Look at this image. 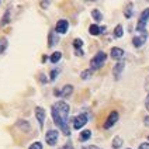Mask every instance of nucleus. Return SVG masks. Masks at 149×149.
<instances>
[{"mask_svg":"<svg viewBox=\"0 0 149 149\" xmlns=\"http://www.w3.org/2000/svg\"><path fill=\"white\" fill-rule=\"evenodd\" d=\"M146 40V34H141V35H136V37H134L132 38V44L135 48H141L142 45H143V42Z\"/></svg>","mask_w":149,"mask_h":149,"instance_id":"nucleus-11","label":"nucleus"},{"mask_svg":"<svg viewBox=\"0 0 149 149\" xmlns=\"http://www.w3.org/2000/svg\"><path fill=\"white\" fill-rule=\"evenodd\" d=\"M61 58H62V54L61 52H54L52 55H51V58H49V61H51V63H58L59 61H61Z\"/></svg>","mask_w":149,"mask_h":149,"instance_id":"nucleus-18","label":"nucleus"},{"mask_svg":"<svg viewBox=\"0 0 149 149\" xmlns=\"http://www.w3.org/2000/svg\"><path fill=\"white\" fill-rule=\"evenodd\" d=\"M91 16H93V18L96 20V21H101L103 20V14L100 13L97 8H94V10H91Z\"/></svg>","mask_w":149,"mask_h":149,"instance_id":"nucleus-20","label":"nucleus"},{"mask_svg":"<svg viewBox=\"0 0 149 149\" xmlns=\"http://www.w3.org/2000/svg\"><path fill=\"white\" fill-rule=\"evenodd\" d=\"M110 55H111V58L116 59V61H121V59L124 58V51L121 49V48H111V52H110Z\"/></svg>","mask_w":149,"mask_h":149,"instance_id":"nucleus-10","label":"nucleus"},{"mask_svg":"<svg viewBox=\"0 0 149 149\" xmlns=\"http://www.w3.org/2000/svg\"><path fill=\"white\" fill-rule=\"evenodd\" d=\"M149 20V8H145L143 11L141 13V16H139V21H138V24H136V31L141 34H146V23H148Z\"/></svg>","mask_w":149,"mask_h":149,"instance_id":"nucleus-3","label":"nucleus"},{"mask_svg":"<svg viewBox=\"0 0 149 149\" xmlns=\"http://www.w3.org/2000/svg\"><path fill=\"white\" fill-rule=\"evenodd\" d=\"M28 149H42V143L41 142H34L33 145H30Z\"/></svg>","mask_w":149,"mask_h":149,"instance_id":"nucleus-27","label":"nucleus"},{"mask_svg":"<svg viewBox=\"0 0 149 149\" xmlns=\"http://www.w3.org/2000/svg\"><path fill=\"white\" fill-rule=\"evenodd\" d=\"M124 70V62H117L116 63V66L113 68V74H114V77H116L117 80L121 77V72Z\"/></svg>","mask_w":149,"mask_h":149,"instance_id":"nucleus-9","label":"nucleus"},{"mask_svg":"<svg viewBox=\"0 0 149 149\" xmlns=\"http://www.w3.org/2000/svg\"><path fill=\"white\" fill-rule=\"evenodd\" d=\"M106 59H107V55H106V52H103V51H100L97 52L96 55H94V58L90 61V70H97L100 68L104 65V62H106Z\"/></svg>","mask_w":149,"mask_h":149,"instance_id":"nucleus-2","label":"nucleus"},{"mask_svg":"<svg viewBox=\"0 0 149 149\" xmlns=\"http://www.w3.org/2000/svg\"><path fill=\"white\" fill-rule=\"evenodd\" d=\"M148 139H149V136H148Z\"/></svg>","mask_w":149,"mask_h":149,"instance_id":"nucleus-36","label":"nucleus"},{"mask_svg":"<svg viewBox=\"0 0 149 149\" xmlns=\"http://www.w3.org/2000/svg\"><path fill=\"white\" fill-rule=\"evenodd\" d=\"M143 121H145V125H149V117H145Z\"/></svg>","mask_w":149,"mask_h":149,"instance_id":"nucleus-35","label":"nucleus"},{"mask_svg":"<svg viewBox=\"0 0 149 149\" xmlns=\"http://www.w3.org/2000/svg\"><path fill=\"white\" fill-rule=\"evenodd\" d=\"M35 117L40 123V128L44 127V121H45V110L42 107H35Z\"/></svg>","mask_w":149,"mask_h":149,"instance_id":"nucleus-8","label":"nucleus"},{"mask_svg":"<svg viewBox=\"0 0 149 149\" xmlns=\"http://www.w3.org/2000/svg\"><path fill=\"white\" fill-rule=\"evenodd\" d=\"M123 25H117L116 27V30H114V37H116V38H121V37H123Z\"/></svg>","mask_w":149,"mask_h":149,"instance_id":"nucleus-21","label":"nucleus"},{"mask_svg":"<svg viewBox=\"0 0 149 149\" xmlns=\"http://www.w3.org/2000/svg\"><path fill=\"white\" fill-rule=\"evenodd\" d=\"M63 149H73V146H72L70 143H68V145H65V146H63Z\"/></svg>","mask_w":149,"mask_h":149,"instance_id":"nucleus-32","label":"nucleus"},{"mask_svg":"<svg viewBox=\"0 0 149 149\" xmlns=\"http://www.w3.org/2000/svg\"><path fill=\"white\" fill-rule=\"evenodd\" d=\"M7 45H8V41L6 37H0V55L7 49Z\"/></svg>","mask_w":149,"mask_h":149,"instance_id":"nucleus-14","label":"nucleus"},{"mask_svg":"<svg viewBox=\"0 0 149 149\" xmlns=\"http://www.w3.org/2000/svg\"><path fill=\"white\" fill-rule=\"evenodd\" d=\"M10 23V8L6 10V13H4V16L1 18V23H0V27H4V25H7Z\"/></svg>","mask_w":149,"mask_h":149,"instance_id":"nucleus-17","label":"nucleus"},{"mask_svg":"<svg viewBox=\"0 0 149 149\" xmlns=\"http://www.w3.org/2000/svg\"><path fill=\"white\" fill-rule=\"evenodd\" d=\"M90 136H91V131H90V130H84V131H82V132H80L79 139H80L82 142H84V141H87V139H90Z\"/></svg>","mask_w":149,"mask_h":149,"instance_id":"nucleus-16","label":"nucleus"},{"mask_svg":"<svg viewBox=\"0 0 149 149\" xmlns=\"http://www.w3.org/2000/svg\"><path fill=\"white\" fill-rule=\"evenodd\" d=\"M145 89L149 91V76L146 77V80H145Z\"/></svg>","mask_w":149,"mask_h":149,"instance_id":"nucleus-29","label":"nucleus"},{"mask_svg":"<svg viewBox=\"0 0 149 149\" xmlns=\"http://www.w3.org/2000/svg\"><path fill=\"white\" fill-rule=\"evenodd\" d=\"M68 28H69V23H68V20H59L56 25H55V31L58 34H65L68 31Z\"/></svg>","mask_w":149,"mask_h":149,"instance_id":"nucleus-7","label":"nucleus"},{"mask_svg":"<svg viewBox=\"0 0 149 149\" xmlns=\"http://www.w3.org/2000/svg\"><path fill=\"white\" fill-rule=\"evenodd\" d=\"M80 76H82V79H89V77L91 76V70H90V69H87V70H83Z\"/></svg>","mask_w":149,"mask_h":149,"instance_id":"nucleus-26","label":"nucleus"},{"mask_svg":"<svg viewBox=\"0 0 149 149\" xmlns=\"http://www.w3.org/2000/svg\"><path fill=\"white\" fill-rule=\"evenodd\" d=\"M59 72H61V69H52V72H51V82H54V80H55V79H56V76H58L59 74Z\"/></svg>","mask_w":149,"mask_h":149,"instance_id":"nucleus-24","label":"nucleus"},{"mask_svg":"<svg viewBox=\"0 0 149 149\" xmlns=\"http://www.w3.org/2000/svg\"><path fill=\"white\" fill-rule=\"evenodd\" d=\"M17 127H18L20 130H23L24 132H28V131H30V124H28V121H25V120H20V121L17 123Z\"/></svg>","mask_w":149,"mask_h":149,"instance_id":"nucleus-13","label":"nucleus"},{"mask_svg":"<svg viewBox=\"0 0 149 149\" xmlns=\"http://www.w3.org/2000/svg\"><path fill=\"white\" fill-rule=\"evenodd\" d=\"M118 117L120 116H118V113H117V111H111V113H110V116H108V118L106 120V123H104V128H106V130L111 128V127L118 121Z\"/></svg>","mask_w":149,"mask_h":149,"instance_id":"nucleus-6","label":"nucleus"},{"mask_svg":"<svg viewBox=\"0 0 149 149\" xmlns=\"http://www.w3.org/2000/svg\"><path fill=\"white\" fill-rule=\"evenodd\" d=\"M83 149H86V148H83Z\"/></svg>","mask_w":149,"mask_h":149,"instance_id":"nucleus-37","label":"nucleus"},{"mask_svg":"<svg viewBox=\"0 0 149 149\" xmlns=\"http://www.w3.org/2000/svg\"><path fill=\"white\" fill-rule=\"evenodd\" d=\"M49 4H51L49 1H41V7H48Z\"/></svg>","mask_w":149,"mask_h":149,"instance_id":"nucleus-30","label":"nucleus"},{"mask_svg":"<svg viewBox=\"0 0 149 149\" xmlns=\"http://www.w3.org/2000/svg\"><path fill=\"white\" fill-rule=\"evenodd\" d=\"M139 149H149V143H148V142L141 143V145H139Z\"/></svg>","mask_w":149,"mask_h":149,"instance_id":"nucleus-28","label":"nucleus"},{"mask_svg":"<svg viewBox=\"0 0 149 149\" xmlns=\"http://www.w3.org/2000/svg\"><path fill=\"white\" fill-rule=\"evenodd\" d=\"M89 33H90L91 35H100V34H101V28H100L97 24H91L90 27H89Z\"/></svg>","mask_w":149,"mask_h":149,"instance_id":"nucleus-15","label":"nucleus"},{"mask_svg":"<svg viewBox=\"0 0 149 149\" xmlns=\"http://www.w3.org/2000/svg\"><path fill=\"white\" fill-rule=\"evenodd\" d=\"M52 108L56 111V114L59 116V118L63 121V123H66L68 124V118H69V106H68V103L65 101H56L55 104H52Z\"/></svg>","mask_w":149,"mask_h":149,"instance_id":"nucleus-1","label":"nucleus"},{"mask_svg":"<svg viewBox=\"0 0 149 149\" xmlns=\"http://www.w3.org/2000/svg\"><path fill=\"white\" fill-rule=\"evenodd\" d=\"M86 149H100L99 146H94V145H90L89 148H86Z\"/></svg>","mask_w":149,"mask_h":149,"instance_id":"nucleus-34","label":"nucleus"},{"mask_svg":"<svg viewBox=\"0 0 149 149\" xmlns=\"http://www.w3.org/2000/svg\"><path fill=\"white\" fill-rule=\"evenodd\" d=\"M114 149H120L123 146V138L121 136H116L114 139H113V145H111Z\"/></svg>","mask_w":149,"mask_h":149,"instance_id":"nucleus-19","label":"nucleus"},{"mask_svg":"<svg viewBox=\"0 0 149 149\" xmlns=\"http://www.w3.org/2000/svg\"><path fill=\"white\" fill-rule=\"evenodd\" d=\"M72 93H73V86H72V84H66V86L61 90V96H62L63 99H66V97H69Z\"/></svg>","mask_w":149,"mask_h":149,"instance_id":"nucleus-12","label":"nucleus"},{"mask_svg":"<svg viewBox=\"0 0 149 149\" xmlns=\"http://www.w3.org/2000/svg\"><path fill=\"white\" fill-rule=\"evenodd\" d=\"M145 104H146V108L149 110V94H148V97H146V101H145Z\"/></svg>","mask_w":149,"mask_h":149,"instance_id":"nucleus-33","label":"nucleus"},{"mask_svg":"<svg viewBox=\"0 0 149 149\" xmlns=\"http://www.w3.org/2000/svg\"><path fill=\"white\" fill-rule=\"evenodd\" d=\"M56 42H58V38H55V34L51 33L49 34V44H48V47H54Z\"/></svg>","mask_w":149,"mask_h":149,"instance_id":"nucleus-23","label":"nucleus"},{"mask_svg":"<svg viewBox=\"0 0 149 149\" xmlns=\"http://www.w3.org/2000/svg\"><path fill=\"white\" fill-rule=\"evenodd\" d=\"M87 124V114H79L73 118V128L74 130H80L84 125Z\"/></svg>","mask_w":149,"mask_h":149,"instance_id":"nucleus-4","label":"nucleus"},{"mask_svg":"<svg viewBox=\"0 0 149 149\" xmlns=\"http://www.w3.org/2000/svg\"><path fill=\"white\" fill-rule=\"evenodd\" d=\"M76 55H77V56H82V55H83V51L82 49H76Z\"/></svg>","mask_w":149,"mask_h":149,"instance_id":"nucleus-31","label":"nucleus"},{"mask_svg":"<svg viewBox=\"0 0 149 149\" xmlns=\"http://www.w3.org/2000/svg\"><path fill=\"white\" fill-rule=\"evenodd\" d=\"M73 47L76 48V49H80V48L83 47V41H82V40H79V38L73 40Z\"/></svg>","mask_w":149,"mask_h":149,"instance_id":"nucleus-25","label":"nucleus"},{"mask_svg":"<svg viewBox=\"0 0 149 149\" xmlns=\"http://www.w3.org/2000/svg\"><path fill=\"white\" fill-rule=\"evenodd\" d=\"M124 14H125V17H127V18H131V17H132V4H131V3H130V4L125 7Z\"/></svg>","mask_w":149,"mask_h":149,"instance_id":"nucleus-22","label":"nucleus"},{"mask_svg":"<svg viewBox=\"0 0 149 149\" xmlns=\"http://www.w3.org/2000/svg\"><path fill=\"white\" fill-rule=\"evenodd\" d=\"M58 138H59V132L58 131H55V130H49V131L47 132V135H45V141H47V143L51 145V146L56 145Z\"/></svg>","mask_w":149,"mask_h":149,"instance_id":"nucleus-5","label":"nucleus"}]
</instances>
